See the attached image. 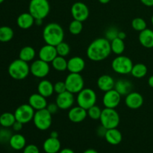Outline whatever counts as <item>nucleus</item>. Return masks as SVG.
<instances>
[{"label":"nucleus","mask_w":153,"mask_h":153,"mask_svg":"<svg viewBox=\"0 0 153 153\" xmlns=\"http://www.w3.org/2000/svg\"><path fill=\"white\" fill-rule=\"evenodd\" d=\"M4 1V0H0V4H1V3H2Z\"/></svg>","instance_id":"nucleus-54"},{"label":"nucleus","mask_w":153,"mask_h":153,"mask_svg":"<svg viewBox=\"0 0 153 153\" xmlns=\"http://www.w3.org/2000/svg\"><path fill=\"white\" fill-rule=\"evenodd\" d=\"M54 91H55V93H56L57 94H61V93L67 91L65 82H62V81H58V82H57L54 85Z\"/></svg>","instance_id":"nucleus-40"},{"label":"nucleus","mask_w":153,"mask_h":153,"mask_svg":"<svg viewBox=\"0 0 153 153\" xmlns=\"http://www.w3.org/2000/svg\"><path fill=\"white\" fill-rule=\"evenodd\" d=\"M57 56H58V53H57L56 47L52 45H44L40 48L38 52L39 59L47 63H52V61Z\"/></svg>","instance_id":"nucleus-15"},{"label":"nucleus","mask_w":153,"mask_h":153,"mask_svg":"<svg viewBox=\"0 0 153 153\" xmlns=\"http://www.w3.org/2000/svg\"><path fill=\"white\" fill-rule=\"evenodd\" d=\"M67 117L72 123H79L86 119V117H88V111L86 109L83 108L80 106H75V107H72L69 110Z\"/></svg>","instance_id":"nucleus-17"},{"label":"nucleus","mask_w":153,"mask_h":153,"mask_svg":"<svg viewBox=\"0 0 153 153\" xmlns=\"http://www.w3.org/2000/svg\"><path fill=\"white\" fill-rule=\"evenodd\" d=\"M115 81L110 75H102L97 80V87L100 91L106 92L114 88Z\"/></svg>","instance_id":"nucleus-21"},{"label":"nucleus","mask_w":153,"mask_h":153,"mask_svg":"<svg viewBox=\"0 0 153 153\" xmlns=\"http://www.w3.org/2000/svg\"><path fill=\"white\" fill-rule=\"evenodd\" d=\"M15 122H16V118L14 114L10 112H4L0 115V125L4 128L12 127Z\"/></svg>","instance_id":"nucleus-31"},{"label":"nucleus","mask_w":153,"mask_h":153,"mask_svg":"<svg viewBox=\"0 0 153 153\" xmlns=\"http://www.w3.org/2000/svg\"><path fill=\"white\" fill-rule=\"evenodd\" d=\"M35 110L29 104H22L18 106L14 111L16 121L26 124L33 120Z\"/></svg>","instance_id":"nucleus-10"},{"label":"nucleus","mask_w":153,"mask_h":153,"mask_svg":"<svg viewBox=\"0 0 153 153\" xmlns=\"http://www.w3.org/2000/svg\"><path fill=\"white\" fill-rule=\"evenodd\" d=\"M43 149L46 153H58L61 149V141L58 138L49 137L43 142Z\"/></svg>","instance_id":"nucleus-20"},{"label":"nucleus","mask_w":153,"mask_h":153,"mask_svg":"<svg viewBox=\"0 0 153 153\" xmlns=\"http://www.w3.org/2000/svg\"><path fill=\"white\" fill-rule=\"evenodd\" d=\"M35 49H34L32 46H24V47H22V49H21V50L19 51V58L27 63L34 61V58H35Z\"/></svg>","instance_id":"nucleus-28"},{"label":"nucleus","mask_w":153,"mask_h":153,"mask_svg":"<svg viewBox=\"0 0 153 153\" xmlns=\"http://www.w3.org/2000/svg\"><path fill=\"white\" fill-rule=\"evenodd\" d=\"M139 42L145 48H153V31L149 28H146L139 34Z\"/></svg>","instance_id":"nucleus-26"},{"label":"nucleus","mask_w":153,"mask_h":153,"mask_svg":"<svg viewBox=\"0 0 153 153\" xmlns=\"http://www.w3.org/2000/svg\"><path fill=\"white\" fill-rule=\"evenodd\" d=\"M50 137H55V138H58V132L56 131H52L50 134Z\"/></svg>","instance_id":"nucleus-49"},{"label":"nucleus","mask_w":153,"mask_h":153,"mask_svg":"<svg viewBox=\"0 0 153 153\" xmlns=\"http://www.w3.org/2000/svg\"><path fill=\"white\" fill-rule=\"evenodd\" d=\"M131 27L134 31H137L140 32V31H143L146 28H147V24H146V21L140 17H136L133 19L131 21Z\"/></svg>","instance_id":"nucleus-35"},{"label":"nucleus","mask_w":153,"mask_h":153,"mask_svg":"<svg viewBox=\"0 0 153 153\" xmlns=\"http://www.w3.org/2000/svg\"><path fill=\"white\" fill-rule=\"evenodd\" d=\"M107 128L103 126L102 125L100 126L97 128V134L99 137H105V135L106 134V131H107Z\"/></svg>","instance_id":"nucleus-43"},{"label":"nucleus","mask_w":153,"mask_h":153,"mask_svg":"<svg viewBox=\"0 0 153 153\" xmlns=\"http://www.w3.org/2000/svg\"><path fill=\"white\" fill-rule=\"evenodd\" d=\"M133 85L129 80L126 79H120L115 82L114 89L121 96H126L131 92Z\"/></svg>","instance_id":"nucleus-24"},{"label":"nucleus","mask_w":153,"mask_h":153,"mask_svg":"<svg viewBox=\"0 0 153 153\" xmlns=\"http://www.w3.org/2000/svg\"><path fill=\"white\" fill-rule=\"evenodd\" d=\"M22 153H40V149L36 145L28 144L24 148Z\"/></svg>","instance_id":"nucleus-41"},{"label":"nucleus","mask_w":153,"mask_h":153,"mask_svg":"<svg viewBox=\"0 0 153 153\" xmlns=\"http://www.w3.org/2000/svg\"><path fill=\"white\" fill-rule=\"evenodd\" d=\"M52 66L56 71L64 72L67 70V61L65 57L58 56L52 61Z\"/></svg>","instance_id":"nucleus-33"},{"label":"nucleus","mask_w":153,"mask_h":153,"mask_svg":"<svg viewBox=\"0 0 153 153\" xmlns=\"http://www.w3.org/2000/svg\"><path fill=\"white\" fill-rule=\"evenodd\" d=\"M85 68V61L79 56H75L67 61V70L72 73H81Z\"/></svg>","instance_id":"nucleus-18"},{"label":"nucleus","mask_w":153,"mask_h":153,"mask_svg":"<svg viewBox=\"0 0 153 153\" xmlns=\"http://www.w3.org/2000/svg\"><path fill=\"white\" fill-rule=\"evenodd\" d=\"M13 35L14 32L10 27L6 25L0 27V42L7 43L13 39Z\"/></svg>","instance_id":"nucleus-32"},{"label":"nucleus","mask_w":153,"mask_h":153,"mask_svg":"<svg viewBox=\"0 0 153 153\" xmlns=\"http://www.w3.org/2000/svg\"><path fill=\"white\" fill-rule=\"evenodd\" d=\"M37 93L46 98L52 97V94L55 93L54 85L47 79H43L37 85Z\"/></svg>","instance_id":"nucleus-22"},{"label":"nucleus","mask_w":153,"mask_h":153,"mask_svg":"<svg viewBox=\"0 0 153 153\" xmlns=\"http://www.w3.org/2000/svg\"><path fill=\"white\" fill-rule=\"evenodd\" d=\"M122 96L114 88L105 92L102 98V103L105 108H116L121 102Z\"/></svg>","instance_id":"nucleus-13"},{"label":"nucleus","mask_w":153,"mask_h":153,"mask_svg":"<svg viewBox=\"0 0 153 153\" xmlns=\"http://www.w3.org/2000/svg\"><path fill=\"white\" fill-rule=\"evenodd\" d=\"M147 72V67L142 63H138L133 65L131 74L133 77L136 79H142L146 76Z\"/></svg>","instance_id":"nucleus-29"},{"label":"nucleus","mask_w":153,"mask_h":153,"mask_svg":"<svg viewBox=\"0 0 153 153\" xmlns=\"http://www.w3.org/2000/svg\"><path fill=\"white\" fill-rule=\"evenodd\" d=\"M148 85L149 87L153 88V76H151L148 79Z\"/></svg>","instance_id":"nucleus-48"},{"label":"nucleus","mask_w":153,"mask_h":153,"mask_svg":"<svg viewBox=\"0 0 153 153\" xmlns=\"http://www.w3.org/2000/svg\"><path fill=\"white\" fill-rule=\"evenodd\" d=\"M98 1H100V2L101 3V4H108V3L110 2L111 0H98Z\"/></svg>","instance_id":"nucleus-51"},{"label":"nucleus","mask_w":153,"mask_h":153,"mask_svg":"<svg viewBox=\"0 0 153 153\" xmlns=\"http://www.w3.org/2000/svg\"><path fill=\"white\" fill-rule=\"evenodd\" d=\"M101 125L105 127L107 129L117 128L120 122V118L118 112L115 108H105L102 111V114L100 117Z\"/></svg>","instance_id":"nucleus-5"},{"label":"nucleus","mask_w":153,"mask_h":153,"mask_svg":"<svg viewBox=\"0 0 153 153\" xmlns=\"http://www.w3.org/2000/svg\"><path fill=\"white\" fill-rule=\"evenodd\" d=\"M33 123L37 129L46 131L50 128L52 123V114L46 108L36 111L33 118Z\"/></svg>","instance_id":"nucleus-8"},{"label":"nucleus","mask_w":153,"mask_h":153,"mask_svg":"<svg viewBox=\"0 0 153 153\" xmlns=\"http://www.w3.org/2000/svg\"><path fill=\"white\" fill-rule=\"evenodd\" d=\"M119 30L116 28V27H110L108 28L105 31V38L108 40L109 41H111L114 39L117 38L118 36V33H119Z\"/></svg>","instance_id":"nucleus-38"},{"label":"nucleus","mask_w":153,"mask_h":153,"mask_svg":"<svg viewBox=\"0 0 153 153\" xmlns=\"http://www.w3.org/2000/svg\"><path fill=\"white\" fill-rule=\"evenodd\" d=\"M83 153H99V152L94 149H86L85 151H84Z\"/></svg>","instance_id":"nucleus-50"},{"label":"nucleus","mask_w":153,"mask_h":153,"mask_svg":"<svg viewBox=\"0 0 153 153\" xmlns=\"http://www.w3.org/2000/svg\"><path fill=\"white\" fill-rule=\"evenodd\" d=\"M133 62L127 56L117 55L111 62V67L115 73L120 75H127L131 73L133 67Z\"/></svg>","instance_id":"nucleus-7"},{"label":"nucleus","mask_w":153,"mask_h":153,"mask_svg":"<svg viewBox=\"0 0 153 153\" xmlns=\"http://www.w3.org/2000/svg\"><path fill=\"white\" fill-rule=\"evenodd\" d=\"M28 104L36 111L42 110L47 107V100L46 97L40 94H33L28 98Z\"/></svg>","instance_id":"nucleus-19"},{"label":"nucleus","mask_w":153,"mask_h":153,"mask_svg":"<svg viewBox=\"0 0 153 153\" xmlns=\"http://www.w3.org/2000/svg\"><path fill=\"white\" fill-rule=\"evenodd\" d=\"M102 111L99 106L94 105L87 110L88 111V116L93 120H98L100 119L102 114Z\"/></svg>","instance_id":"nucleus-37"},{"label":"nucleus","mask_w":153,"mask_h":153,"mask_svg":"<svg viewBox=\"0 0 153 153\" xmlns=\"http://www.w3.org/2000/svg\"><path fill=\"white\" fill-rule=\"evenodd\" d=\"M12 136L11 131L7 129V128L0 129V143H9L10 137Z\"/></svg>","instance_id":"nucleus-39"},{"label":"nucleus","mask_w":153,"mask_h":153,"mask_svg":"<svg viewBox=\"0 0 153 153\" xmlns=\"http://www.w3.org/2000/svg\"><path fill=\"white\" fill-rule=\"evenodd\" d=\"M55 47H56L58 55H59V56L67 57L70 52V45L64 41H62L61 43H60L59 44L57 45Z\"/></svg>","instance_id":"nucleus-36"},{"label":"nucleus","mask_w":153,"mask_h":153,"mask_svg":"<svg viewBox=\"0 0 153 153\" xmlns=\"http://www.w3.org/2000/svg\"><path fill=\"white\" fill-rule=\"evenodd\" d=\"M43 19H35V24L37 25H40L42 24Z\"/></svg>","instance_id":"nucleus-52"},{"label":"nucleus","mask_w":153,"mask_h":153,"mask_svg":"<svg viewBox=\"0 0 153 153\" xmlns=\"http://www.w3.org/2000/svg\"><path fill=\"white\" fill-rule=\"evenodd\" d=\"M126 45L125 42L123 40L117 38L114 39L113 40L111 41V52H114L115 55H120L125 51Z\"/></svg>","instance_id":"nucleus-30"},{"label":"nucleus","mask_w":153,"mask_h":153,"mask_svg":"<svg viewBox=\"0 0 153 153\" xmlns=\"http://www.w3.org/2000/svg\"><path fill=\"white\" fill-rule=\"evenodd\" d=\"M111 53V42L105 37H100L94 40L87 49L88 58L95 62L104 61L108 58Z\"/></svg>","instance_id":"nucleus-1"},{"label":"nucleus","mask_w":153,"mask_h":153,"mask_svg":"<svg viewBox=\"0 0 153 153\" xmlns=\"http://www.w3.org/2000/svg\"><path fill=\"white\" fill-rule=\"evenodd\" d=\"M125 103L128 108L133 110L138 109L143 105V97L140 93L131 91L128 95L126 96Z\"/></svg>","instance_id":"nucleus-16"},{"label":"nucleus","mask_w":153,"mask_h":153,"mask_svg":"<svg viewBox=\"0 0 153 153\" xmlns=\"http://www.w3.org/2000/svg\"><path fill=\"white\" fill-rule=\"evenodd\" d=\"M151 22H152V25H153V15H152V18H151Z\"/></svg>","instance_id":"nucleus-53"},{"label":"nucleus","mask_w":153,"mask_h":153,"mask_svg":"<svg viewBox=\"0 0 153 153\" xmlns=\"http://www.w3.org/2000/svg\"><path fill=\"white\" fill-rule=\"evenodd\" d=\"M16 23L19 28L26 30L31 28L32 25L35 23V19L29 12L22 13L17 17Z\"/></svg>","instance_id":"nucleus-23"},{"label":"nucleus","mask_w":153,"mask_h":153,"mask_svg":"<svg viewBox=\"0 0 153 153\" xmlns=\"http://www.w3.org/2000/svg\"><path fill=\"white\" fill-rule=\"evenodd\" d=\"M28 12L35 19H43L50 12V4L48 0H31Z\"/></svg>","instance_id":"nucleus-4"},{"label":"nucleus","mask_w":153,"mask_h":153,"mask_svg":"<svg viewBox=\"0 0 153 153\" xmlns=\"http://www.w3.org/2000/svg\"><path fill=\"white\" fill-rule=\"evenodd\" d=\"M143 4L147 7H152L153 6V0H140Z\"/></svg>","instance_id":"nucleus-45"},{"label":"nucleus","mask_w":153,"mask_h":153,"mask_svg":"<svg viewBox=\"0 0 153 153\" xmlns=\"http://www.w3.org/2000/svg\"><path fill=\"white\" fill-rule=\"evenodd\" d=\"M46 109L49 111V113L52 114H55L58 112V105L56 103H50V104H48L47 105V107H46Z\"/></svg>","instance_id":"nucleus-42"},{"label":"nucleus","mask_w":153,"mask_h":153,"mask_svg":"<svg viewBox=\"0 0 153 153\" xmlns=\"http://www.w3.org/2000/svg\"><path fill=\"white\" fill-rule=\"evenodd\" d=\"M23 125L24 124H22V123L16 120V122H15L14 123H13V125L12 126V128H13V130L14 131L18 132V131H20L22 129V128H23Z\"/></svg>","instance_id":"nucleus-44"},{"label":"nucleus","mask_w":153,"mask_h":153,"mask_svg":"<svg viewBox=\"0 0 153 153\" xmlns=\"http://www.w3.org/2000/svg\"><path fill=\"white\" fill-rule=\"evenodd\" d=\"M43 38L46 44L56 46L64 39V31L62 27L56 22H50L43 30Z\"/></svg>","instance_id":"nucleus-2"},{"label":"nucleus","mask_w":153,"mask_h":153,"mask_svg":"<svg viewBox=\"0 0 153 153\" xmlns=\"http://www.w3.org/2000/svg\"><path fill=\"white\" fill-rule=\"evenodd\" d=\"M71 14L73 19L83 22L89 17L90 10L87 4L82 1H76L71 7Z\"/></svg>","instance_id":"nucleus-12"},{"label":"nucleus","mask_w":153,"mask_h":153,"mask_svg":"<svg viewBox=\"0 0 153 153\" xmlns=\"http://www.w3.org/2000/svg\"><path fill=\"white\" fill-rule=\"evenodd\" d=\"M75 102L74 94L66 91L61 94H58L55 100V103L58 105L59 109L67 110L73 107Z\"/></svg>","instance_id":"nucleus-14"},{"label":"nucleus","mask_w":153,"mask_h":153,"mask_svg":"<svg viewBox=\"0 0 153 153\" xmlns=\"http://www.w3.org/2000/svg\"><path fill=\"white\" fill-rule=\"evenodd\" d=\"M64 82L67 91L73 94H79L85 88V81L80 73H70L66 77Z\"/></svg>","instance_id":"nucleus-9"},{"label":"nucleus","mask_w":153,"mask_h":153,"mask_svg":"<svg viewBox=\"0 0 153 153\" xmlns=\"http://www.w3.org/2000/svg\"><path fill=\"white\" fill-rule=\"evenodd\" d=\"M68 29L73 35H78L83 30V23L81 21L73 19L69 25Z\"/></svg>","instance_id":"nucleus-34"},{"label":"nucleus","mask_w":153,"mask_h":153,"mask_svg":"<svg viewBox=\"0 0 153 153\" xmlns=\"http://www.w3.org/2000/svg\"><path fill=\"white\" fill-rule=\"evenodd\" d=\"M106 141L111 145H118L121 143L123 140L122 133L117 128L108 129L105 135Z\"/></svg>","instance_id":"nucleus-25"},{"label":"nucleus","mask_w":153,"mask_h":153,"mask_svg":"<svg viewBox=\"0 0 153 153\" xmlns=\"http://www.w3.org/2000/svg\"><path fill=\"white\" fill-rule=\"evenodd\" d=\"M58 153H75V152L70 148H64V149H61Z\"/></svg>","instance_id":"nucleus-46"},{"label":"nucleus","mask_w":153,"mask_h":153,"mask_svg":"<svg viewBox=\"0 0 153 153\" xmlns=\"http://www.w3.org/2000/svg\"><path fill=\"white\" fill-rule=\"evenodd\" d=\"M8 74L15 80H23L28 76L30 73V66L22 60H14L8 67Z\"/></svg>","instance_id":"nucleus-3"},{"label":"nucleus","mask_w":153,"mask_h":153,"mask_svg":"<svg viewBox=\"0 0 153 153\" xmlns=\"http://www.w3.org/2000/svg\"><path fill=\"white\" fill-rule=\"evenodd\" d=\"M50 72L49 63L37 59L30 64V73L33 76L38 79H44Z\"/></svg>","instance_id":"nucleus-11"},{"label":"nucleus","mask_w":153,"mask_h":153,"mask_svg":"<svg viewBox=\"0 0 153 153\" xmlns=\"http://www.w3.org/2000/svg\"><path fill=\"white\" fill-rule=\"evenodd\" d=\"M9 145L14 150H22L26 146V139L21 134H12L9 140Z\"/></svg>","instance_id":"nucleus-27"},{"label":"nucleus","mask_w":153,"mask_h":153,"mask_svg":"<svg viewBox=\"0 0 153 153\" xmlns=\"http://www.w3.org/2000/svg\"><path fill=\"white\" fill-rule=\"evenodd\" d=\"M76 101L78 105L88 110L91 107L95 105L97 103V94L91 88H84L79 94H77Z\"/></svg>","instance_id":"nucleus-6"},{"label":"nucleus","mask_w":153,"mask_h":153,"mask_svg":"<svg viewBox=\"0 0 153 153\" xmlns=\"http://www.w3.org/2000/svg\"><path fill=\"white\" fill-rule=\"evenodd\" d=\"M118 38L121 39V40H125V38L126 37V33L124 32V31H120L119 33H118V36H117Z\"/></svg>","instance_id":"nucleus-47"}]
</instances>
